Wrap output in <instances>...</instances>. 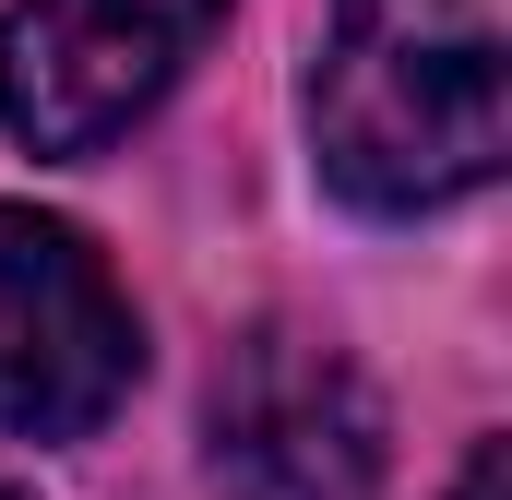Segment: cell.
<instances>
[{
	"label": "cell",
	"mask_w": 512,
	"mask_h": 500,
	"mask_svg": "<svg viewBox=\"0 0 512 500\" xmlns=\"http://www.w3.org/2000/svg\"><path fill=\"white\" fill-rule=\"evenodd\" d=\"M310 155L358 215H441L512 155V0H334Z\"/></svg>",
	"instance_id": "obj_1"
},
{
	"label": "cell",
	"mask_w": 512,
	"mask_h": 500,
	"mask_svg": "<svg viewBox=\"0 0 512 500\" xmlns=\"http://www.w3.org/2000/svg\"><path fill=\"white\" fill-rule=\"evenodd\" d=\"M215 24L227 0H12L0 12V131L24 155H96L191 72Z\"/></svg>",
	"instance_id": "obj_2"
},
{
	"label": "cell",
	"mask_w": 512,
	"mask_h": 500,
	"mask_svg": "<svg viewBox=\"0 0 512 500\" xmlns=\"http://www.w3.org/2000/svg\"><path fill=\"white\" fill-rule=\"evenodd\" d=\"M143 381V322L84 227L0 203V429L84 441Z\"/></svg>",
	"instance_id": "obj_3"
},
{
	"label": "cell",
	"mask_w": 512,
	"mask_h": 500,
	"mask_svg": "<svg viewBox=\"0 0 512 500\" xmlns=\"http://www.w3.org/2000/svg\"><path fill=\"white\" fill-rule=\"evenodd\" d=\"M215 489L227 500H382V405L310 322H251L215 370Z\"/></svg>",
	"instance_id": "obj_4"
},
{
	"label": "cell",
	"mask_w": 512,
	"mask_h": 500,
	"mask_svg": "<svg viewBox=\"0 0 512 500\" xmlns=\"http://www.w3.org/2000/svg\"><path fill=\"white\" fill-rule=\"evenodd\" d=\"M453 500H512V453H501V441H477V453H465Z\"/></svg>",
	"instance_id": "obj_5"
},
{
	"label": "cell",
	"mask_w": 512,
	"mask_h": 500,
	"mask_svg": "<svg viewBox=\"0 0 512 500\" xmlns=\"http://www.w3.org/2000/svg\"><path fill=\"white\" fill-rule=\"evenodd\" d=\"M0 500H24V489H12V477H0Z\"/></svg>",
	"instance_id": "obj_6"
}]
</instances>
